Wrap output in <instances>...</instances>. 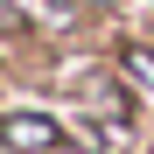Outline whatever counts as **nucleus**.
Instances as JSON below:
<instances>
[{
  "label": "nucleus",
  "instance_id": "nucleus-1",
  "mask_svg": "<svg viewBox=\"0 0 154 154\" xmlns=\"http://www.w3.org/2000/svg\"><path fill=\"white\" fill-rule=\"evenodd\" d=\"M0 140H7L14 154H56V119H42V112H7L0 119Z\"/></svg>",
  "mask_w": 154,
  "mask_h": 154
},
{
  "label": "nucleus",
  "instance_id": "nucleus-2",
  "mask_svg": "<svg viewBox=\"0 0 154 154\" xmlns=\"http://www.w3.org/2000/svg\"><path fill=\"white\" fill-rule=\"evenodd\" d=\"M126 77L140 91H154V49H126Z\"/></svg>",
  "mask_w": 154,
  "mask_h": 154
},
{
  "label": "nucleus",
  "instance_id": "nucleus-3",
  "mask_svg": "<svg viewBox=\"0 0 154 154\" xmlns=\"http://www.w3.org/2000/svg\"><path fill=\"white\" fill-rule=\"evenodd\" d=\"M0 35H21V7L14 0H0Z\"/></svg>",
  "mask_w": 154,
  "mask_h": 154
},
{
  "label": "nucleus",
  "instance_id": "nucleus-4",
  "mask_svg": "<svg viewBox=\"0 0 154 154\" xmlns=\"http://www.w3.org/2000/svg\"><path fill=\"white\" fill-rule=\"evenodd\" d=\"M98 7H119V0H98Z\"/></svg>",
  "mask_w": 154,
  "mask_h": 154
}]
</instances>
